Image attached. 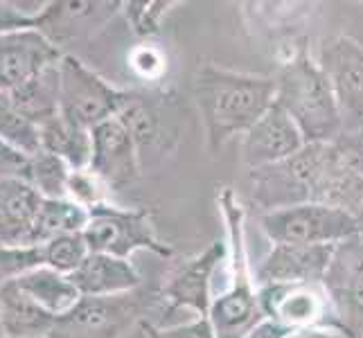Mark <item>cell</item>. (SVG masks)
<instances>
[{
  "instance_id": "cell-1",
  "label": "cell",
  "mask_w": 363,
  "mask_h": 338,
  "mask_svg": "<svg viewBox=\"0 0 363 338\" xmlns=\"http://www.w3.org/2000/svg\"><path fill=\"white\" fill-rule=\"evenodd\" d=\"M194 102L210 152L246 135L275 102V77L203 64L194 74Z\"/></svg>"
},
{
  "instance_id": "cell-2",
  "label": "cell",
  "mask_w": 363,
  "mask_h": 338,
  "mask_svg": "<svg viewBox=\"0 0 363 338\" xmlns=\"http://www.w3.org/2000/svg\"><path fill=\"white\" fill-rule=\"evenodd\" d=\"M223 223L228 235V269L230 284L226 291L212 298L208 320L215 338H248L257 325L264 320L257 295L255 275L250 273L246 253L244 219L246 212L230 187H223L217 196Z\"/></svg>"
},
{
  "instance_id": "cell-3",
  "label": "cell",
  "mask_w": 363,
  "mask_h": 338,
  "mask_svg": "<svg viewBox=\"0 0 363 338\" xmlns=\"http://www.w3.org/2000/svg\"><path fill=\"white\" fill-rule=\"evenodd\" d=\"M275 104L282 106L305 142H334L343 135V118L332 86L316 59L300 50L275 74Z\"/></svg>"
},
{
  "instance_id": "cell-4",
  "label": "cell",
  "mask_w": 363,
  "mask_h": 338,
  "mask_svg": "<svg viewBox=\"0 0 363 338\" xmlns=\"http://www.w3.org/2000/svg\"><path fill=\"white\" fill-rule=\"evenodd\" d=\"M328 145L307 142L298 154L275 165L248 169L250 196L262 212L284 210L314 198L325 167Z\"/></svg>"
},
{
  "instance_id": "cell-5",
  "label": "cell",
  "mask_w": 363,
  "mask_h": 338,
  "mask_svg": "<svg viewBox=\"0 0 363 338\" xmlns=\"http://www.w3.org/2000/svg\"><path fill=\"white\" fill-rule=\"evenodd\" d=\"M259 225L273 244L336 246L359 237V221L354 215L314 201L262 212Z\"/></svg>"
},
{
  "instance_id": "cell-6",
  "label": "cell",
  "mask_w": 363,
  "mask_h": 338,
  "mask_svg": "<svg viewBox=\"0 0 363 338\" xmlns=\"http://www.w3.org/2000/svg\"><path fill=\"white\" fill-rule=\"evenodd\" d=\"M129 91H118L82 59L64 55L59 61V113L84 129H95L116 118L127 104Z\"/></svg>"
},
{
  "instance_id": "cell-7",
  "label": "cell",
  "mask_w": 363,
  "mask_h": 338,
  "mask_svg": "<svg viewBox=\"0 0 363 338\" xmlns=\"http://www.w3.org/2000/svg\"><path fill=\"white\" fill-rule=\"evenodd\" d=\"M91 217L84 228V240L91 253L129 259L135 250H152L158 257H172V248L162 244L152 225V212L124 210L102 203L89 210Z\"/></svg>"
},
{
  "instance_id": "cell-8",
  "label": "cell",
  "mask_w": 363,
  "mask_h": 338,
  "mask_svg": "<svg viewBox=\"0 0 363 338\" xmlns=\"http://www.w3.org/2000/svg\"><path fill=\"white\" fill-rule=\"evenodd\" d=\"M149 295L143 286L108 298H82L61 316L48 338H122L135 322H143Z\"/></svg>"
},
{
  "instance_id": "cell-9",
  "label": "cell",
  "mask_w": 363,
  "mask_h": 338,
  "mask_svg": "<svg viewBox=\"0 0 363 338\" xmlns=\"http://www.w3.org/2000/svg\"><path fill=\"white\" fill-rule=\"evenodd\" d=\"M118 118L133 137L140 154V165L147 156L165 158L177 152L181 140V113L172 93L129 91V99Z\"/></svg>"
},
{
  "instance_id": "cell-10",
  "label": "cell",
  "mask_w": 363,
  "mask_h": 338,
  "mask_svg": "<svg viewBox=\"0 0 363 338\" xmlns=\"http://www.w3.org/2000/svg\"><path fill=\"white\" fill-rule=\"evenodd\" d=\"M330 298L334 327L347 338H363V237L334 246V255L323 278Z\"/></svg>"
},
{
  "instance_id": "cell-11",
  "label": "cell",
  "mask_w": 363,
  "mask_h": 338,
  "mask_svg": "<svg viewBox=\"0 0 363 338\" xmlns=\"http://www.w3.org/2000/svg\"><path fill=\"white\" fill-rule=\"evenodd\" d=\"M316 61L339 104L343 133L363 131V45L352 36H330L320 43Z\"/></svg>"
},
{
  "instance_id": "cell-12",
  "label": "cell",
  "mask_w": 363,
  "mask_h": 338,
  "mask_svg": "<svg viewBox=\"0 0 363 338\" xmlns=\"http://www.w3.org/2000/svg\"><path fill=\"white\" fill-rule=\"evenodd\" d=\"M311 201L359 217L363 208V131L343 133L328 142L325 167Z\"/></svg>"
},
{
  "instance_id": "cell-13",
  "label": "cell",
  "mask_w": 363,
  "mask_h": 338,
  "mask_svg": "<svg viewBox=\"0 0 363 338\" xmlns=\"http://www.w3.org/2000/svg\"><path fill=\"white\" fill-rule=\"evenodd\" d=\"M122 5L118 0H52L34 18L32 28L64 52V47L91 41L102 32L122 11Z\"/></svg>"
},
{
  "instance_id": "cell-14",
  "label": "cell",
  "mask_w": 363,
  "mask_h": 338,
  "mask_svg": "<svg viewBox=\"0 0 363 338\" xmlns=\"http://www.w3.org/2000/svg\"><path fill=\"white\" fill-rule=\"evenodd\" d=\"M257 295L264 318L294 332L307 327H334L330 298L320 282L262 284L257 286Z\"/></svg>"
},
{
  "instance_id": "cell-15",
  "label": "cell",
  "mask_w": 363,
  "mask_h": 338,
  "mask_svg": "<svg viewBox=\"0 0 363 338\" xmlns=\"http://www.w3.org/2000/svg\"><path fill=\"white\" fill-rule=\"evenodd\" d=\"M228 259V244L212 242L203 253L187 259L160 289V300L167 311L174 309H192L199 318H208L212 305V275L217 273L219 264Z\"/></svg>"
},
{
  "instance_id": "cell-16",
  "label": "cell",
  "mask_w": 363,
  "mask_h": 338,
  "mask_svg": "<svg viewBox=\"0 0 363 338\" xmlns=\"http://www.w3.org/2000/svg\"><path fill=\"white\" fill-rule=\"evenodd\" d=\"M64 52L34 30L0 32V91L11 93L39 72L57 66Z\"/></svg>"
},
{
  "instance_id": "cell-17",
  "label": "cell",
  "mask_w": 363,
  "mask_h": 338,
  "mask_svg": "<svg viewBox=\"0 0 363 338\" xmlns=\"http://www.w3.org/2000/svg\"><path fill=\"white\" fill-rule=\"evenodd\" d=\"M91 135L93 154L89 169L108 190H120L140 176V154L129 129L118 116L97 124Z\"/></svg>"
},
{
  "instance_id": "cell-18",
  "label": "cell",
  "mask_w": 363,
  "mask_h": 338,
  "mask_svg": "<svg viewBox=\"0 0 363 338\" xmlns=\"http://www.w3.org/2000/svg\"><path fill=\"white\" fill-rule=\"evenodd\" d=\"M305 145V135L300 133L298 124L286 116L282 106L273 102L255 122V127L244 135L242 160L248 169H259L291 158Z\"/></svg>"
},
{
  "instance_id": "cell-19",
  "label": "cell",
  "mask_w": 363,
  "mask_h": 338,
  "mask_svg": "<svg viewBox=\"0 0 363 338\" xmlns=\"http://www.w3.org/2000/svg\"><path fill=\"white\" fill-rule=\"evenodd\" d=\"M332 255L334 246L273 244L271 253L255 271V282L257 286L323 282Z\"/></svg>"
},
{
  "instance_id": "cell-20",
  "label": "cell",
  "mask_w": 363,
  "mask_h": 338,
  "mask_svg": "<svg viewBox=\"0 0 363 338\" xmlns=\"http://www.w3.org/2000/svg\"><path fill=\"white\" fill-rule=\"evenodd\" d=\"M68 278L77 286L82 298H108L129 293L143 286L140 273L135 271L129 259L102 253H89V257L82 261V266Z\"/></svg>"
},
{
  "instance_id": "cell-21",
  "label": "cell",
  "mask_w": 363,
  "mask_h": 338,
  "mask_svg": "<svg viewBox=\"0 0 363 338\" xmlns=\"http://www.w3.org/2000/svg\"><path fill=\"white\" fill-rule=\"evenodd\" d=\"M43 196L28 181H0V248H28Z\"/></svg>"
},
{
  "instance_id": "cell-22",
  "label": "cell",
  "mask_w": 363,
  "mask_h": 338,
  "mask_svg": "<svg viewBox=\"0 0 363 338\" xmlns=\"http://www.w3.org/2000/svg\"><path fill=\"white\" fill-rule=\"evenodd\" d=\"M57 318L50 316L11 280L0 284V329L3 338L50 336Z\"/></svg>"
},
{
  "instance_id": "cell-23",
  "label": "cell",
  "mask_w": 363,
  "mask_h": 338,
  "mask_svg": "<svg viewBox=\"0 0 363 338\" xmlns=\"http://www.w3.org/2000/svg\"><path fill=\"white\" fill-rule=\"evenodd\" d=\"M14 282L36 305L45 309L48 314L55 316L57 320L61 316H66L68 311H72L74 305L82 300V293L77 291V286L70 282L68 275H61L43 264L25 271Z\"/></svg>"
},
{
  "instance_id": "cell-24",
  "label": "cell",
  "mask_w": 363,
  "mask_h": 338,
  "mask_svg": "<svg viewBox=\"0 0 363 338\" xmlns=\"http://www.w3.org/2000/svg\"><path fill=\"white\" fill-rule=\"evenodd\" d=\"M41 149L61 158L70 169H89L93 154L91 129H84L72 120L57 113L55 118L45 120L39 127Z\"/></svg>"
},
{
  "instance_id": "cell-25",
  "label": "cell",
  "mask_w": 363,
  "mask_h": 338,
  "mask_svg": "<svg viewBox=\"0 0 363 338\" xmlns=\"http://www.w3.org/2000/svg\"><path fill=\"white\" fill-rule=\"evenodd\" d=\"M91 212L70 198H43L39 215L34 219L28 248H39L61 235L84 232Z\"/></svg>"
},
{
  "instance_id": "cell-26",
  "label": "cell",
  "mask_w": 363,
  "mask_h": 338,
  "mask_svg": "<svg viewBox=\"0 0 363 338\" xmlns=\"http://www.w3.org/2000/svg\"><path fill=\"white\" fill-rule=\"evenodd\" d=\"M9 95L23 116L41 127L45 120L59 113V64L39 72Z\"/></svg>"
},
{
  "instance_id": "cell-27",
  "label": "cell",
  "mask_w": 363,
  "mask_h": 338,
  "mask_svg": "<svg viewBox=\"0 0 363 338\" xmlns=\"http://www.w3.org/2000/svg\"><path fill=\"white\" fill-rule=\"evenodd\" d=\"M0 140L21 149V152L28 156L41 152L39 127L25 118L16 108L11 95L3 91H0Z\"/></svg>"
},
{
  "instance_id": "cell-28",
  "label": "cell",
  "mask_w": 363,
  "mask_h": 338,
  "mask_svg": "<svg viewBox=\"0 0 363 338\" xmlns=\"http://www.w3.org/2000/svg\"><path fill=\"white\" fill-rule=\"evenodd\" d=\"M70 167L64 160L41 152L30 158V171H28V183L39 192L43 198H68V179H70Z\"/></svg>"
},
{
  "instance_id": "cell-29",
  "label": "cell",
  "mask_w": 363,
  "mask_h": 338,
  "mask_svg": "<svg viewBox=\"0 0 363 338\" xmlns=\"http://www.w3.org/2000/svg\"><path fill=\"white\" fill-rule=\"evenodd\" d=\"M39 250H41V264L61 275H72L91 253L89 244L84 240V232L61 235L57 240L39 246Z\"/></svg>"
},
{
  "instance_id": "cell-30",
  "label": "cell",
  "mask_w": 363,
  "mask_h": 338,
  "mask_svg": "<svg viewBox=\"0 0 363 338\" xmlns=\"http://www.w3.org/2000/svg\"><path fill=\"white\" fill-rule=\"evenodd\" d=\"M179 3H174V0H167V3H154V0H149V3H124L122 5V14L127 18L129 28L133 30V34L143 36V39H149V36H156L162 28V18L167 16V11L172 7H177Z\"/></svg>"
},
{
  "instance_id": "cell-31",
  "label": "cell",
  "mask_w": 363,
  "mask_h": 338,
  "mask_svg": "<svg viewBox=\"0 0 363 338\" xmlns=\"http://www.w3.org/2000/svg\"><path fill=\"white\" fill-rule=\"evenodd\" d=\"M108 187L99 181L91 169H72L68 179V198L77 205L91 210L95 205L108 203Z\"/></svg>"
},
{
  "instance_id": "cell-32",
  "label": "cell",
  "mask_w": 363,
  "mask_h": 338,
  "mask_svg": "<svg viewBox=\"0 0 363 338\" xmlns=\"http://www.w3.org/2000/svg\"><path fill=\"white\" fill-rule=\"evenodd\" d=\"M145 332V338H215L208 318H194L185 325H177V327H156L152 322H140Z\"/></svg>"
},
{
  "instance_id": "cell-33",
  "label": "cell",
  "mask_w": 363,
  "mask_h": 338,
  "mask_svg": "<svg viewBox=\"0 0 363 338\" xmlns=\"http://www.w3.org/2000/svg\"><path fill=\"white\" fill-rule=\"evenodd\" d=\"M30 158L32 156L23 154L21 149L7 145L5 140H0V181H9V179L28 181Z\"/></svg>"
},
{
  "instance_id": "cell-34",
  "label": "cell",
  "mask_w": 363,
  "mask_h": 338,
  "mask_svg": "<svg viewBox=\"0 0 363 338\" xmlns=\"http://www.w3.org/2000/svg\"><path fill=\"white\" fill-rule=\"evenodd\" d=\"M129 64L145 79H156L158 74L165 70V59H162V55L158 52V50H154L152 45L135 47L129 55Z\"/></svg>"
},
{
  "instance_id": "cell-35",
  "label": "cell",
  "mask_w": 363,
  "mask_h": 338,
  "mask_svg": "<svg viewBox=\"0 0 363 338\" xmlns=\"http://www.w3.org/2000/svg\"><path fill=\"white\" fill-rule=\"evenodd\" d=\"M25 28H32V21H28L21 14L14 0H0V32L25 30Z\"/></svg>"
},
{
  "instance_id": "cell-36",
  "label": "cell",
  "mask_w": 363,
  "mask_h": 338,
  "mask_svg": "<svg viewBox=\"0 0 363 338\" xmlns=\"http://www.w3.org/2000/svg\"><path fill=\"white\" fill-rule=\"evenodd\" d=\"M291 338H347V336L334 327H307L294 332Z\"/></svg>"
},
{
  "instance_id": "cell-37",
  "label": "cell",
  "mask_w": 363,
  "mask_h": 338,
  "mask_svg": "<svg viewBox=\"0 0 363 338\" xmlns=\"http://www.w3.org/2000/svg\"><path fill=\"white\" fill-rule=\"evenodd\" d=\"M357 221H359V235L363 237V208H361V212H359V217H357Z\"/></svg>"
},
{
  "instance_id": "cell-38",
  "label": "cell",
  "mask_w": 363,
  "mask_h": 338,
  "mask_svg": "<svg viewBox=\"0 0 363 338\" xmlns=\"http://www.w3.org/2000/svg\"><path fill=\"white\" fill-rule=\"evenodd\" d=\"M32 338H48V336H32Z\"/></svg>"
}]
</instances>
